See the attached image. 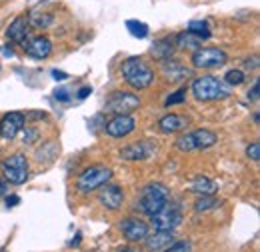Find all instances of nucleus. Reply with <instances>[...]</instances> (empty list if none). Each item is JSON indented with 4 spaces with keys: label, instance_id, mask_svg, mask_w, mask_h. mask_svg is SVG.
Returning <instances> with one entry per match:
<instances>
[{
    "label": "nucleus",
    "instance_id": "14",
    "mask_svg": "<svg viewBox=\"0 0 260 252\" xmlns=\"http://www.w3.org/2000/svg\"><path fill=\"white\" fill-rule=\"evenodd\" d=\"M22 48L34 60H44V58H48L52 54V42H50L48 36H42V34L34 36V38H28Z\"/></svg>",
    "mask_w": 260,
    "mask_h": 252
},
{
    "label": "nucleus",
    "instance_id": "20",
    "mask_svg": "<svg viewBox=\"0 0 260 252\" xmlns=\"http://www.w3.org/2000/svg\"><path fill=\"white\" fill-rule=\"evenodd\" d=\"M174 50H176V48H174V38H170V36H164V38L154 40V44H152V48H150V52H152V56H154L156 60H166V58H170Z\"/></svg>",
    "mask_w": 260,
    "mask_h": 252
},
{
    "label": "nucleus",
    "instance_id": "10",
    "mask_svg": "<svg viewBox=\"0 0 260 252\" xmlns=\"http://www.w3.org/2000/svg\"><path fill=\"white\" fill-rule=\"evenodd\" d=\"M148 222L142 220V218H136V216H128L124 220H120V232L124 234V238L128 242H140L148 236Z\"/></svg>",
    "mask_w": 260,
    "mask_h": 252
},
{
    "label": "nucleus",
    "instance_id": "40",
    "mask_svg": "<svg viewBox=\"0 0 260 252\" xmlns=\"http://www.w3.org/2000/svg\"><path fill=\"white\" fill-rule=\"evenodd\" d=\"M52 76L58 80V78H68V74H64V72H60V70H52Z\"/></svg>",
    "mask_w": 260,
    "mask_h": 252
},
{
    "label": "nucleus",
    "instance_id": "31",
    "mask_svg": "<svg viewBox=\"0 0 260 252\" xmlns=\"http://www.w3.org/2000/svg\"><path fill=\"white\" fill-rule=\"evenodd\" d=\"M246 156L250 158L252 162H258L260 160V142H252L246 146Z\"/></svg>",
    "mask_w": 260,
    "mask_h": 252
},
{
    "label": "nucleus",
    "instance_id": "13",
    "mask_svg": "<svg viewBox=\"0 0 260 252\" xmlns=\"http://www.w3.org/2000/svg\"><path fill=\"white\" fill-rule=\"evenodd\" d=\"M26 116L22 112H6L0 120V136L4 140H12L18 136V132L24 128Z\"/></svg>",
    "mask_w": 260,
    "mask_h": 252
},
{
    "label": "nucleus",
    "instance_id": "23",
    "mask_svg": "<svg viewBox=\"0 0 260 252\" xmlns=\"http://www.w3.org/2000/svg\"><path fill=\"white\" fill-rule=\"evenodd\" d=\"M200 42L202 40H198L194 34H190V32H180L176 38H174V48H180V50H194V48H200Z\"/></svg>",
    "mask_w": 260,
    "mask_h": 252
},
{
    "label": "nucleus",
    "instance_id": "35",
    "mask_svg": "<svg viewBox=\"0 0 260 252\" xmlns=\"http://www.w3.org/2000/svg\"><path fill=\"white\" fill-rule=\"evenodd\" d=\"M244 68H246V70H256V68H258V56L246 58V60H244Z\"/></svg>",
    "mask_w": 260,
    "mask_h": 252
},
{
    "label": "nucleus",
    "instance_id": "26",
    "mask_svg": "<svg viewBox=\"0 0 260 252\" xmlns=\"http://www.w3.org/2000/svg\"><path fill=\"white\" fill-rule=\"evenodd\" d=\"M126 30L134 36V38H146L148 36V32H150V28H148V24H144V22H140V20H126Z\"/></svg>",
    "mask_w": 260,
    "mask_h": 252
},
{
    "label": "nucleus",
    "instance_id": "22",
    "mask_svg": "<svg viewBox=\"0 0 260 252\" xmlns=\"http://www.w3.org/2000/svg\"><path fill=\"white\" fill-rule=\"evenodd\" d=\"M28 26H32L36 30H44L54 22V16L50 12H32L30 16H26Z\"/></svg>",
    "mask_w": 260,
    "mask_h": 252
},
{
    "label": "nucleus",
    "instance_id": "2",
    "mask_svg": "<svg viewBox=\"0 0 260 252\" xmlns=\"http://www.w3.org/2000/svg\"><path fill=\"white\" fill-rule=\"evenodd\" d=\"M168 200H170L168 188L164 184H160V182H150V184H146L142 188L138 200H136V204H134V210L150 218L152 214H156L160 208L166 206Z\"/></svg>",
    "mask_w": 260,
    "mask_h": 252
},
{
    "label": "nucleus",
    "instance_id": "29",
    "mask_svg": "<svg viewBox=\"0 0 260 252\" xmlns=\"http://www.w3.org/2000/svg\"><path fill=\"white\" fill-rule=\"evenodd\" d=\"M162 252H192V244H190V240H176V242L168 244Z\"/></svg>",
    "mask_w": 260,
    "mask_h": 252
},
{
    "label": "nucleus",
    "instance_id": "11",
    "mask_svg": "<svg viewBox=\"0 0 260 252\" xmlns=\"http://www.w3.org/2000/svg\"><path fill=\"white\" fill-rule=\"evenodd\" d=\"M156 154V142L150 140H140V142H132L126 144L120 150V156L128 162H138V160H148V158Z\"/></svg>",
    "mask_w": 260,
    "mask_h": 252
},
{
    "label": "nucleus",
    "instance_id": "32",
    "mask_svg": "<svg viewBox=\"0 0 260 252\" xmlns=\"http://www.w3.org/2000/svg\"><path fill=\"white\" fill-rule=\"evenodd\" d=\"M20 132H22V140H24V144H34L36 138H38V132H36L34 128H22Z\"/></svg>",
    "mask_w": 260,
    "mask_h": 252
},
{
    "label": "nucleus",
    "instance_id": "6",
    "mask_svg": "<svg viewBox=\"0 0 260 252\" xmlns=\"http://www.w3.org/2000/svg\"><path fill=\"white\" fill-rule=\"evenodd\" d=\"M190 60H192V66H194V68H200V70H214V68H220V66L226 64L228 54L222 48L208 46V48H196Z\"/></svg>",
    "mask_w": 260,
    "mask_h": 252
},
{
    "label": "nucleus",
    "instance_id": "3",
    "mask_svg": "<svg viewBox=\"0 0 260 252\" xmlns=\"http://www.w3.org/2000/svg\"><path fill=\"white\" fill-rule=\"evenodd\" d=\"M192 96L200 102L224 100L230 96V86L214 76H200L192 82Z\"/></svg>",
    "mask_w": 260,
    "mask_h": 252
},
{
    "label": "nucleus",
    "instance_id": "7",
    "mask_svg": "<svg viewBox=\"0 0 260 252\" xmlns=\"http://www.w3.org/2000/svg\"><path fill=\"white\" fill-rule=\"evenodd\" d=\"M180 224H182V212L176 204H170V202H166L164 208L152 214L148 222V226H152L154 230H168V232H174Z\"/></svg>",
    "mask_w": 260,
    "mask_h": 252
},
{
    "label": "nucleus",
    "instance_id": "27",
    "mask_svg": "<svg viewBox=\"0 0 260 252\" xmlns=\"http://www.w3.org/2000/svg\"><path fill=\"white\" fill-rule=\"evenodd\" d=\"M244 82V72L240 68H232L224 74V84L228 86H240Z\"/></svg>",
    "mask_w": 260,
    "mask_h": 252
},
{
    "label": "nucleus",
    "instance_id": "15",
    "mask_svg": "<svg viewBox=\"0 0 260 252\" xmlns=\"http://www.w3.org/2000/svg\"><path fill=\"white\" fill-rule=\"evenodd\" d=\"M6 38L14 44H20L24 46L26 40H28V20H26V14L24 16H16L10 26L6 28Z\"/></svg>",
    "mask_w": 260,
    "mask_h": 252
},
{
    "label": "nucleus",
    "instance_id": "17",
    "mask_svg": "<svg viewBox=\"0 0 260 252\" xmlns=\"http://www.w3.org/2000/svg\"><path fill=\"white\" fill-rule=\"evenodd\" d=\"M162 64V74L166 80H170V82H176V80H180V78H184V76H188L190 72H188V68L184 66L182 62H178V60H172V58H166V60H160Z\"/></svg>",
    "mask_w": 260,
    "mask_h": 252
},
{
    "label": "nucleus",
    "instance_id": "9",
    "mask_svg": "<svg viewBox=\"0 0 260 252\" xmlns=\"http://www.w3.org/2000/svg\"><path fill=\"white\" fill-rule=\"evenodd\" d=\"M136 128V120L130 114H114V118H110L104 124V132L112 138H124L134 132Z\"/></svg>",
    "mask_w": 260,
    "mask_h": 252
},
{
    "label": "nucleus",
    "instance_id": "5",
    "mask_svg": "<svg viewBox=\"0 0 260 252\" xmlns=\"http://www.w3.org/2000/svg\"><path fill=\"white\" fill-rule=\"evenodd\" d=\"M110 178H112V170L108 166L94 164V166H90V168L80 172V176L76 180V190L80 194H90V192L98 190L100 186H104Z\"/></svg>",
    "mask_w": 260,
    "mask_h": 252
},
{
    "label": "nucleus",
    "instance_id": "16",
    "mask_svg": "<svg viewBox=\"0 0 260 252\" xmlns=\"http://www.w3.org/2000/svg\"><path fill=\"white\" fill-rule=\"evenodd\" d=\"M174 232L168 230H154V234H148L144 238V246L148 252H162L168 244H172Z\"/></svg>",
    "mask_w": 260,
    "mask_h": 252
},
{
    "label": "nucleus",
    "instance_id": "37",
    "mask_svg": "<svg viewBox=\"0 0 260 252\" xmlns=\"http://www.w3.org/2000/svg\"><path fill=\"white\" fill-rule=\"evenodd\" d=\"M18 202H20L18 196H8V198H6V206H16Z\"/></svg>",
    "mask_w": 260,
    "mask_h": 252
},
{
    "label": "nucleus",
    "instance_id": "4",
    "mask_svg": "<svg viewBox=\"0 0 260 252\" xmlns=\"http://www.w3.org/2000/svg\"><path fill=\"white\" fill-rule=\"evenodd\" d=\"M0 172L4 176L6 182H10L12 186H20L28 180L30 176V168H28V158L22 152H14L10 156H6L0 162Z\"/></svg>",
    "mask_w": 260,
    "mask_h": 252
},
{
    "label": "nucleus",
    "instance_id": "18",
    "mask_svg": "<svg viewBox=\"0 0 260 252\" xmlns=\"http://www.w3.org/2000/svg\"><path fill=\"white\" fill-rule=\"evenodd\" d=\"M188 126V120L180 114H164L162 118L158 120V128L162 134H174V132H180Z\"/></svg>",
    "mask_w": 260,
    "mask_h": 252
},
{
    "label": "nucleus",
    "instance_id": "25",
    "mask_svg": "<svg viewBox=\"0 0 260 252\" xmlns=\"http://www.w3.org/2000/svg\"><path fill=\"white\" fill-rule=\"evenodd\" d=\"M220 206V200L214 196V194H208V196H198L194 202V210L196 212H208V210H214Z\"/></svg>",
    "mask_w": 260,
    "mask_h": 252
},
{
    "label": "nucleus",
    "instance_id": "39",
    "mask_svg": "<svg viewBox=\"0 0 260 252\" xmlns=\"http://www.w3.org/2000/svg\"><path fill=\"white\" fill-rule=\"evenodd\" d=\"M118 252H144V250H140L138 246H122Z\"/></svg>",
    "mask_w": 260,
    "mask_h": 252
},
{
    "label": "nucleus",
    "instance_id": "33",
    "mask_svg": "<svg viewBox=\"0 0 260 252\" xmlns=\"http://www.w3.org/2000/svg\"><path fill=\"white\" fill-rule=\"evenodd\" d=\"M258 92H260V80H254V84H252V88L248 90L246 98H248L250 102H256V100H258Z\"/></svg>",
    "mask_w": 260,
    "mask_h": 252
},
{
    "label": "nucleus",
    "instance_id": "41",
    "mask_svg": "<svg viewBox=\"0 0 260 252\" xmlns=\"http://www.w3.org/2000/svg\"><path fill=\"white\" fill-rule=\"evenodd\" d=\"M258 120H260V114L258 112H254V124H258Z\"/></svg>",
    "mask_w": 260,
    "mask_h": 252
},
{
    "label": "nucleus",
    "instance_id": "34",
    "mask_svg": "<svg viewBox=\"0 0 260 252\" xmlns=\"http://www.w3.org/2000/svg\"><path fill=\"white\" fill-rule=\"evenodd\" d=\"M54 98H56V100H60V102H68V100H70V90L64 88V86H62V88H56Z\"/></svg>",
    "mask_w": 260,
    "mask_h": 252
},
{
    "label": "nucleus",
    "instance_id": "19",
    "mask_svg": "<svg viewBox=\"0 0 260 252\" xmlns=\"http://www.w3.org/2000/svg\"><path fill=\"white\" fill-rule=\"evenodd\" d=\"M190 136H192V142H194V150H208L218 140V136L208 128H198L194 132H190Z\"/></svg>",
    "mask_w": 260,
    "mask_h": 252
},
{
    "label": "nucleus",
    "instance_id": "1",
    "mask_svg": "<svg viewBox=\"0 0 260 252\" xmlns=\"http://www.w3.org/2000/svg\"><path fill=\"white\" fill-rule=\"evenodd\" d=\"M120 72H122L126 84L132 86V88H136V90H146L156 80L154 70L146 64L144 58H140V56H130V58H126L122 62V66H120Z\"/></svg>",
    "mask_w": 260,
    "mask_h": 252
},
{
    "label": "nucleus",
    "instance_id": "12",
    "mask_svg": "<svg viewBox=\"0 0 260 252\" xmlns=\"http://www.w3.org/2000/svg\"><path fill=\"white\" fill-rule=\"evenodd\" d=\"M98 192V202L106 208V210H118L124 202V190L120 188L118 184H104L100 186Z\"/></svg>",
    "mask_w": 260,
    "mask_h": 252
},
{
    "label": "nucleus",
    "instance_id": "28",
    "mask_svg": "<svg viewBox=\"0 0 260 252\" xmlns=\"http://www.w3.org/2000/svg\"><path fill=\"white\" fill-rule=\"evenodd\" d=\"M174 146H176L180 152H190V150H194V142H192V136H190V132H184V134H180V136L176 138Z\"/></svg>",
    "mask_w": 260,
    "mask_h": 252
},
{
    "label": "nucleus",
    "instance_id": "38",
    "mask_svg": "<svg viewBox=\"0 0 260 252\" xmlns=\"http://www.w3.org/2000/svg\"><path fill=\"white\" fill-rule=\"evenodd\" d=\"M6 190H8V182H6V180L0 176V198L6 194Z\"/></svg>",
    "mask_w": 260,
    "mask_h": 252
},
{
    "label": "nucleus",
    "instance_id": "8",
    "mask_svg": "<svg viewBox=\"0 0 260 252\" xmlns=\"http://www.w3.org/2000/svg\"><path fill=\"white\" fill-rule=\"evenodd\" d=\"M138 106H140V98L134 92H124V90L112 92L110 98L106 100V110L112 114H130Z\"/></svg>",
    "mask_w": 260,
    "mask_h": 252
},
{
    "label": "nucleus",
    "instance_id": "36",
    "mask_svg": "<svg viewBox=\"0 0 260 252\" xmlns=\"http://www.w3.org/2000/svg\"><path fill=\"white\" fill-rule=\"evenodd\" d=\"M90 94H92V88H90V86H82V88H80V90L76 92V98H80V100H84L86 96H90Z\"/></svg>",
    "mask_w": 260,
    "mask_h": 252
},
{
    "label": "nucleus",
    "instance_id": "21",
    "mask_svg": "<svg viewBox=\"0 0 260 252\" xmlns=\"http://www.w3.org/2000/svg\"><path fill=\"white\" fill-rule=\"evenodd\" d=\"M216 188H218L216 182L210 180L208 176H202V174L194 176V180H192V184H190V190L194 192L196 196H208V194H214Z\"/></svg>",
    "mask_w": 260,
    "mask_h": 252
},
{
    "label": "nucleus",
    "instance_id": "30",
    "mask_svg": "<svg viewBox=\"0 0 260 252\" xmlns=\"http://www.w3.org/2000/svg\"><path fill=\"white\" fill-rule=\"evenodd\" d=\"M186 100V88H178L176 92L168 94V98L164 100V106H174V104H182Z\"/></svg>",
    "mask_w": 260,
    "mask_h": 252
},
{
    "label": "nucleus",
    "instance_id": "24",
    "mask_svg": "<svg viewBox=\"0 0 260 252\" xmlns=\"http://www.w3.org/2000/svg\"><path fill=\"white\" fill-rule=\"evenodd\" d=\"M186 30L190 32V34H194L198 40H208L212 36V32L208 28V22L206 20H190Z\"/></svg>",
    "mask_w": 260,
    "mask_h": 252
}]
</instances>
